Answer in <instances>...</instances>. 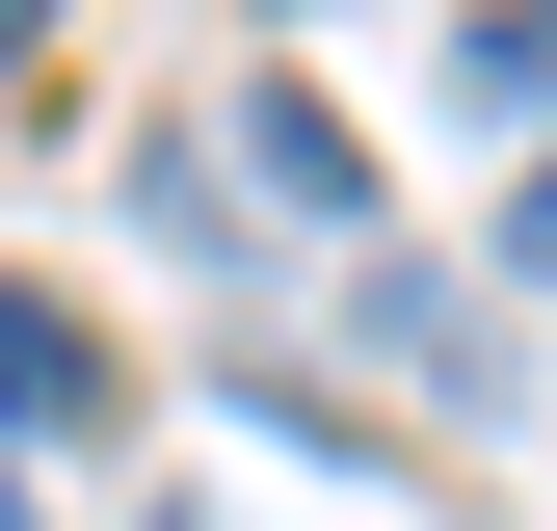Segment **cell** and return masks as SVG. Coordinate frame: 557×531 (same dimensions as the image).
Returning <instances> with one entry per match:
<instances>
[{"label": "cell", "instance_id": "6da1fadb", "mask_svg": "<svg viewBox=\"0 0 557 531\" xmlns=\"http://www.w3.org/2000/svg\"><path fill=\"white\" fill-rule=\"evenodd\" d=\"M81 425H107V346L27 293V266H0V452H81Z\"/></svg>", "mask_w": 557, "mask_h": 531}, {"label": "cell", "instance_id": "7a4b0ae2", "mask_svg": "<svg viewBox=\"0 0 557 531\" xmlns=\"http://www.w3.org/2000/svg\"><path fill=\"white\" fill-rule=\"evenodd\" d=\"M239 160H265V213H372V160H345V133H319L293 81H265V107H239Z\"/></svg>", "mask_w": 557, "mask_h": 531}, {"label": "cell", "instance_id": "3957f363", "mask_svg": "<svg viewBox=\"0 0 557 531\" xmlns=\"http://www.w3.org/2000/svg\"><path fill=\"white\" fill-rule=\"evenodd\" d=\"M451 81H478V133H531V107H557V0H478V27H451Z\"/></svg>", "mask_w": 557, "mask_h": 531}, {"label": "cell", "instance_id": "277c9868", "mask_svg": "<svg viewBox=\"0 0 557 531\" xmlns=\"http://www.w3.org/2000/svg\"><path fill=\"white\" fill-rule=\"evenodd\" d=\"M53 27H81V0H0V81H27V53H53Z\"/></svg>", "mask_w": 557, "mask_h": 531}, {"label": "cell", "instance_id": "5b68a950", "mask_svg": "<svg viewBox=\"0 0 557 531\" xmlns=\"http://www.w3.org/2000/svg\"><path fill=\"white\" fill-rule=\"evenodd\" d=\"M505 239H531V266H557V160H531V213H505Z\"/></svg>", "mask_w": 557, "mask_h": 531}]
</instances>
